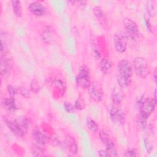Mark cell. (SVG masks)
Wrapping results in <instances>:
<instances>
[{"label": "cell", "mask_w": 157, "mask_h": 157, "mask_svg": "<svg viewBox=\"0 0 157 157\" xmlns=\"http://www.w3.org/2000/svg\"><path fill=\"white\" fill-rule=\"evenodd\" d=\"M14 121L18 125L19 128L26 136L31 124V119L26 116H20L15 118Z\"/></svg>", "instance_id": "5bb4252c"}, {"label": "cell", "mask_w": 157, "mask_h": 157, "mask_svg": "<svg viewBox=\"0 0 157 157\" xmlns=\"http://www.w3.org/2000/svg\"><path fill=\"white\" fill-rule=\"evenodd\" d=\"M11 3L14 15L17 17H21L22 15V7L21 2L18 0H13L11 1Z\"/></svg>", "instance_id": "7402d4cb"}, {"label": "cell", "mask_w": 157, "mask_h": 157, "mask_svg": "<svg viewBox=\"0 0 157 157\" xmlns=\"http://www.w3.org/2000/svg\"><path fill=\"white\" fill-rule=\"evenodd\" d=\"M55 33L51 26H47L43 31L42 39L47 44H52L55 39Z\"/></svg>", "instance_id": "ac0fdd59"}, {"label": "cell", "mask_w": 157, "mask_h": 157, "mask_svg": "<svg viewBox=\"0 0 157 157\" xmlns=\"http://www.w3.org/2000/svg\"><path fill=\"white\" fill-rule=\"evenodd\" d=\"M112 101L115 105H118L121 103L124 99V92L123 88L118 85L115 86L112 92Z\"/></svg>", "instance_id": "9a60e30c"}, {"label": "cell", "mask_w": 157, "mask_h": 157, "mask_svg": "<svg viewBox=\"0 0 157 157\" xmlns=\"http://www.w3.org/2000/svg\"><path fill=\"white\" fill-rule=\"evenodd\" d=\"M145 21L146 26H147L148 30L151 31V23H150V21L149 18L145 17Z\"/></svg>", "instance_id": "e575fe53"}, {"label": "cell", "mask_w": 157, "mask_h": 157, "mask_svg": "<svg viewBox=\"0 0 157 157\" xmlns=\"http://www.w3.org/2000/svg\"><path fill=\"white\" fill-rule=\"evenodd\" d=\"M54 84L55 86L58 89L59 91L61 93V96H63L65 93V90L66 88V83L61 79H56L54 81Z\"/></svg>", "instance_id": "cb8c5ba5"}, {"label": "cell", "mask_w": 157, "mask_h": 157, "mask_svg": "<svg viewBox=\"0 0 157 157\" xmlns=\"http://www.w3.org/2000/svg\"><path fill=\"white\" fill-rule=\"evenodd\" d=\"M64 109H65L66 111H67L69 113H72L74 111V109H75L74 105H72L71 102H67V101L64 102Z\"/></svg>", "instance_id": "4dcf8cb0"}, {"label": "cell", "mask_w": 157, "mask_h": 157, "mask_svg": "<svg viewBox=\"0 0 157 157\" xmlns=\"http://www.w3.org/2000/svg\"><path fill=\"white\" fill-rule=\"evenodd\" d=\"M28 8L33 15L38 17L43 16L46 12V7L39 1L31 2Z\"/></svg>", "instance_id": "7c38bea8"}, {"label": "cell", "mask_w": 157, "mask_h": 157, "mask_svg": "<svg viewBox=\"0 0 157 157\" xmlns=\"http://www.w3.org/2000/svg\"><path fill=\"white\" fill-rule=\"evenodd\" d=\"M3 120L6 125L12 131V132L18 137H23L25 136V134L19 128L18 125L15 122L14 120H12L6 116L3 117Z\"/></svg>", "instance_id": "8fae6325"}, {"label": "cell", "mask_w": 157, "mask_h": 157, "mask_svg": "<svg viewBox=\"0 0 157 157\" xmlns=\"http://www.w3.org/2000/svg\"><path fill=\"white\" fill-rule=\"evenodd\" d=\"M132 74V63L127 59L120 60L117 64V80L118 85L122 88L128 86L131 83Z\"/></svg>", "instance_id": "6da1fadb"}, {"label": "cell", "mask_w": 157, "mask_h": 157, "mask_svg": "<svg viewBox=\"0 0 157 157\" xmlns=\"http://www.w3.org/2000/svg\"><path fill=\"white\" fill-rule=\"evenodd\" d=\"M157 101L153 98H144L142 96L137 101V107L140 112V120L147 121L150 115L154 111Z\"/></svg>", "instance_id": "7a4b0ae2"}, {"label": "cell", "mask_w": 157, "mask_h": 157, "mask_svg": "<svg viewBox=\"0 0 157 157\" xmlns=\"http://www.w3.org/2000/svg\"><path fill=\"white\" fill-rule=\"evenodd\" d=\"M75 81L77 85L83 89L88 88L90 85L91 83L90 71L86 65H82L80 67L78 74L76 76Z\"/></svg>", "instance_id": "5b68a950"}, {"label": "cell", "mask_w": 157, "mask_h": 157, "mask_svg": "<svg viewBox=\"0 0 157 157\" xmlns=\"http://www.w3.org/2000/svg\"><path fill=\"white\" fill-rule=\"evenodd\" d=\"M30 88L31 91L33 92L34 93H37L40 91V85L39 81L37 79L33 78L31 80L30 84Z\"/></svg>", "instance_id": "d4e9b609"}, {"label": "cell", "mask_w": 157, "mask_h": 157, "mask_svg": "<svg viewBox=\"0 0 157 157\" xmlns=\"http://www.w3.org/2000/svg\"><path fill=\"white\" fill-rule=\"evenodd\" d=\"M13 66V62L11 58L4 56L1 58L0 72L1 77L9 75L10 73Z\"/></svg>", "instance_id": "4fadbf2b"}, {"label": "cell", "mask_w": 157, "mask_h": 157, "mask_svg": "<svg viewBox=\"0 0 157 157\" xmlns=\"http://www.w3.org/2000/svg\"><path fill=\"white\" fill-rule=\"evenodd\" d=\"M144 142H145V145L147 150L148 151V153H151L153 151V144L147 137L144 138Z\"/></svg>", "instance_id": "1f68e13d"}, {"label": "cell", "mask_w": 157, "mask_h": 157, "mask_svg": "<svg viewBox=\"0 0 157 157\" xmlns=\"http://www.w3.org/2000/svg\"><path fill=\"white\" fill-rule=\"evenodd\" d=\"M99 138L101 142L105 145L106 148L110 156H117V150L115 147V142L112 137L107 132L102 130L99 132Z\"/></svg>", "instance_id": "8992f818"}, {"label": "cell", "mask_w": 157, "mask_h": 157, "mask_svg": "<svg viewBox=\"0 0 157 157\" xmlns=\"http://www.w3.org/2000/svg\"><path fill=\"white\" fill-rule=\"evenodd\" d=\"M88 91L91 98L96 102L102 101L104 96L103 89L101 84L98 81H93L88 88Z\"/></svg>", "instance_id": "52a82bcc"}, {"label": "cell", "mask_w": 157, "mask_h": 157, "mask_svg": "<svg viewBox=\"0 0 157 157\" xmlns=\"http://www.w3.org/2000/svg\"><path fill=\"white\" fill-rule=\"evenodd\" d=\"M110 117L112 121L117 124L123 125L126 121V114L117 105H112L109 109Z\"/></svg>", "instance_id": "ba28073f"}, {"label": "cell", "mask_w": 157, "mask_h": 157, "mask_svg": "<svg viewBox=\"0 0 157 157\" xmlns=\"http://www.w3.org/2000/svg\"><path fill=\"white\" fill-rule=\"evenodd\" d=\"M113 40L115 48L117 52L122 53L126 50L127 38L124 34H115Z\"/></svg>", "instance_id": "9c48e42d"}, {"label": "cell", "mask_w": 157, "mask_h": 157, "mask_svg": "<svg viewBox=\"0 0 157 157\" xmlns=\"http://www.w3.org/2000/svg\"><path fill=\"white\" fill-rule=\"evenodd\" d=\"M92 46H93V51L94 53V58L97 59L99 60L101 59V52H100V49L98 47V45L97 44H96L94 42L92 43Z\"/></svg>", "instance_id": "4316f807"}, {"label": "cell", "mask_w": 157, "mask_h": 157, "mask_svg": "<svg viewBox=\"0 0 157 157\" xmlns=\"http://www.w3.org/2000/svg\"><path fill=\"white\" fill-rule=\"evenodd\" d=\"M78 4V6L79 7H82V8H84L86 6V1H77V2Z\"/></svg>", "instance_id": "d590c367"}, {"label": "cell", "mask_w": 157, "mask_h": 157, "mask_svg": "<svg viewBox=\"0 0 157 157\" xmlns=\"http://www.w3.org/2000/svg\"><path fill=\"white\" fill-rule=\"evenodd\" d=\"M74 107L75 109H76L77 110H81L83 109V106L82 105V103L80 101V99H77L75 101V103H74Z\"/></svg>", "instance_id": "d6a6232c"}, {"label": "cell", "mask_w": 157, "mask_h": 157, "mask_svg": "<svg viewBox=\"0 0 157 157\" xmlns=\"http://www.w3.org/2000/svg\"><path fill=\"white\" fill-rule=\"evenodd\" d=\"M124 28V36L127 39L136 41L139 37V27L137 24L129 18H124L123 20Z\"/></svg>", "instance_id": "277c9868"}, {"label": "cell", "mask_w": 157, "mask_h": 157, "mask_svg": "<svg viewBox=\"0 0 157 157\" xmlns=\"http://www.w3.org/2000/svg\"><path fill=\"white\" fill-rule=\"evenodd\" d=\"M153 99H154L155 101H157V99H156V89H155V90H154V98H153Z\"/></svg>", "instance_id": "74e56055"}, {"label": "cell", "mask_w": 157, "mask_h": 157, "mask_svg": "<svg viewBox=\"0 0 157 157\" xmlns=\"http://www.w3.org/2000/svg\"><path fill=\"white\" fill-rule=\"evenodd\" d=\"M2 104L4 107L9 111H14L18 109L17 104L15 102L14 97L9 96L4 99Z\"/></svg>", "instance_id": "d6986e66"}, {"label": "cell", "mask_w": 157, "mask_h": 157, "mask_svg": "<svg viewBox=\"0 0 157 157\" xmlns=\"http://www.w3.org/2000/svg\"><path fill=\"white\" fill-rule=\"evenodd\" d=\"M112 61L106 58H103L101 60L100 69L104 74H108L112 69Z\"/></svg>", "instance_id": "ffe728a7"}, {"label": "cell", "mask_w": 157, "mask_h": 157, "mask_svg": "<svg viewBox=\"0 0 157 157\" xmlns=\"http://www.w3.org/2000/svg\"><path fill=\"white\" fill-rule=\"evenodd\" d=\"M156 74H157V71H156V69L155 68L154 71H153V78H154V81H155V83H156V80H157V77H156Z\"/></svg>", "instance_id": "8d00e7d4"}, {"label": "cell", "mask_w": 157, "mask_h": 157, "mask_svg": "<svg viewBox=\"0 0 157 157\" xmlns=\"http://www.w3.org/2000/svg\"><path fill=\"white\" fill-rule=\"evenodd\" d=\"M7 90L9 94V96H12V97H14V96L16 95L18 93V92L19 91V88H18L17 87H16L13 85H9L7 86Z\"/></svg>", "instance_id": "83f0119b"}, {"label": "cell", "mask_w": 157, "mask_h": 157, "mask_svg": "<svg viewBox=\"0 0 157 157\" xmlns=\"http://www.w3.org/2000/svg\"><path fill=\"white\" fill-rule=\"evenodd\" d=\"M86 125L88 128L92 132H96L99 129V124L90 117H88L86 119Z\"/></svg>", "instance_id": "603a6c76"}, {"label": "cell", "mask_w": 157, "mask_h": 157, "mask_svg": "<svg viewBox=\"0 0 157 157\" xmlns=\"http://www.w3.org/2000/svg\"><path fill=\"white\" fill-rule=\"evenodd\" d=\"M93 12L100 25L103 28L105 29H107L109 28V20L107 16L103 9L99 6H94L93 8Z\"/></svg>", "instance_id": "30bf717a"}, {"label": "cell", "mask_w": 157, "mask_h": 157, "mask_svg": "<svg viewBox=\"0 0 157 157\" xmlns=\"http://www.w3.org/2000/svg\"><path fill=\"white\" fill-rule=\"evenodd\" d=\"M137 156V150L135 148H129L127 150L124 154V157H132Z\"/></svg>", "instance_id": "f1b7e54d"}, {"label": "cell", "mask_w": 157, "mask_h": 157, "mask_svg": "<svg viewBox=\"0 0 157 157\" xmlns=\"http://www.w3.org/2000/svg\"><path fill=\"white\" fill-rule=\"evenodd\" d=\"M31 134L33 139L37 144L45 145L48 142V137L37 127H35L33 129Z\"/></svg>", "instance_id": "2e32d148"}, {"label": "cell", "mask_w": 157, "mask_h": 157, "mask_svg": "<svg viewBox=\"0 0 157 157\" xmlns=\"http://www.w3.org/2000/svg\"><path fill=\"white\" fill-rule=\"evenodd\" d=\"M64 144L68 148L69 150L73 155H76L78 152L77 144L76 140L74 137L71 135H67L65 137Z\"/></svg>", "instance_id": "e0dca14e"}, {"label": "cell", "mask_w": 157, "mask_h": 157, "mask_svg": "<svg viewBox=\"0 0 157 157\" xmlns=\"http://www.w3.org/2000/svg\"><path fill=\"white\" fill-rule=\"evenodd\" d=\"M19 91L20 94L25 98H29L31 96L30 94V92L29 91V90H28L27 88H25V87H20L19 88Z\"/></svg>", "instance_id": "f546056e"}, {"label": "cell", "mask_w": 157, "mask_h": 157, "mask_svg": "<svg viewBox=\"0 0 157 157\" xmlns=\"http://www.w3.org/2000/svg\"><path fill=\"white\" fill-rule=\"evenodd\" d=\"M132 67L136 75L140 78H145L150 73V67L144 58L136 57L133 60Z\"/></svg>", "instance_id": "3957f363"}, {"label": "cell", "mask_w": 157, "mask_h": 157, "mask_svg": "<svg viewBox=\"0 0 157 157\" xmlns=\"http://www.w3.org/2000/svg\"><path fill=\"white\" fill-rule=\"evenodd\" d=\"M146 6H147V10L149 15L151 17H155L156 15V10H155V7L153 5L152 1H148Z\"/></svg>", "instance_id": "484cf974"}, {"label": "cell", "mask_w": 157, "mask_h": 157, "mask_svg": "<svg viewBox=\"0 0 157 157\" xmlns=\"http://www.w3.org/2000/svg\"><path fill=\"white\" fill-rule=\"evenodd\" d=\"M44 145H41L37 143H35L31 146V154L34 156H44L45 149Z\"/></svg>", "instance_id": "44dd1931"}, {"label": "cell", "mask_w": 157, "mask_h": 157, "mask_svg": "<svg viewBox=\"0 0 157 157\" xmlns=\"http://www.w3.org/2000/svg\"><path fill=\"white\" fill-rule=\"evenodd\" d=\"M98 155L99 156H102V157L110 156L109 154L108 153V152L106 150H99L98 151Z\"/></svg>", "instance_id": "836d02e7"}]
</instances>
